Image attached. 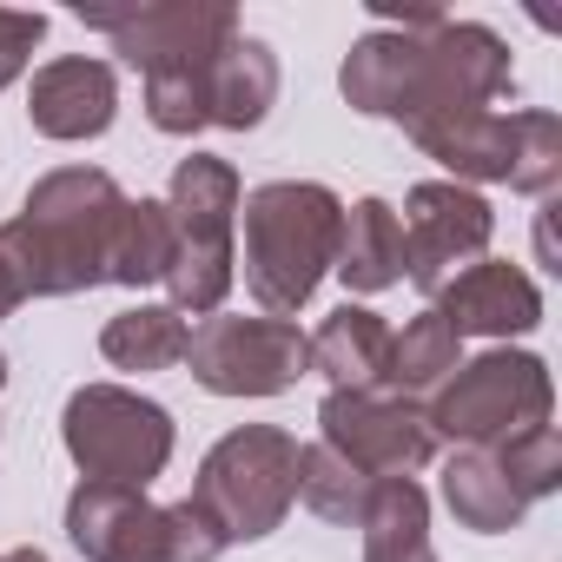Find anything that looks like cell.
<instances>
[{"label":"cell","mask_w":562,"mask_h":562,"mask_svg":"<svg viewBox=\"0 0 562 562\" xmlns=\"http://www.w3.org/2000/svg\"><path fill=\"white\" fill-rule=\"evenodd\" d=\"M345 100L364 120H397L404 133L483 113L509 93V41L483 21H437L424 34L371 27L338 67Z\"/></svg>","instance_id":"1"},{"label":"cell","mask_w":562,"mask_h":562,"mask_svg":"<svg viewBox=\"0 0 562 562\" xmlns=\"http://www.w3.org/2000/svg\"><path fill=\"white\" fill-rule=\"evenodd\" d=\"M126 212V192L100 166H54L27 186L21 212L0 225L14 278L27 299H80L106 285L113 225Z\"/></svg>","instance_id":"2"},{"label":"cell","mask_w":562,"mask_h":562,"mask_svg":"<svg viewBox=\"0 0 562 562\" xmlns=\"http://www.w3.org/2000/svg\"><path fill=\"white\" fill-rule=\"evenodd\" d=\"M345 199L318 179H271L238 199V271L265 318H299L338 265Z\"/></svg>","instance_id":"3"},{"label":"cell","mask_w":562,"mask_h":562,"mask_svg":"<svg viewBox=\"0 0 562 562\" xmlns=\"http://www.w3.org/2000/svg\"><path fill=\"white\" fill-rule=\"evenodd\" d=\"M238 166L218 153H192L172 166L166 186V218H172V265H166V305L179 318H212L225 312L238 285Z\"/></svg>","instance_id":"4"},{"label":"cell","mask_w":562,"mask_h":562,"mask_svg":"<svg viewBox=\"0 0 562 562\" xmlns=\"http://www.w3.org/2000/svg\"><path fill=\"white\" fill-rule=\"evenodd\" d=\"M186 503L225 536V549L271 536L278 522L292 516V503H299V437L278 430V424L225 430L199 457V476H192Z\"/></svg>","instance_id":"5"},{"label":"cell","mask_w":562,"mask_h":562,"mask_svg":"<svg viewBox=\"0 0 562 562\" xmlns=\"http://www.w3.org/2000/svg\"><path fill=\"white\" fill-rule=\"evenodd\" d=\"M555 411V378L536 351H483V358H463L424 404L430 430L463 443V450H496L536 424H549Z\"/></svg>","instance_id":"6"},{"label":"cell","mask_w":562,"mask_h":562,"mask_svg":"<svg viewBox=\"0 0 562 562\" xmlns=\"http://www.w3.org/2000/svg\"><path fill=\"white\" fill-rule=\"evenodd\" d=\"M60 443H67L80 483L146 490L153 476H166L179 424L166 404H153L126 384H80L60 411Z\"/></svg>","instance_id":"7"},{"label":"cell","mask_w":562,"mask_h":562,"mask_svg":"<svg viewBox=\"0 0 562 562\" xmlns=\"http://www.w3.org/2000/svg\"><path fill=\"white\" fill-rule=\"evenodd\" d=\"M67 536L87 562H218L225 536L192 503H153L146 490L80 483L67 496Z\"/></svg>","instance_id":"8"},{"label":"cell","mask_w":562,"mask_h":562,"mask_svg":"<svg viewBox=\"0 0 562 562\" xmlns=\"http://www.w3.org/2000/svg\"><path fill=\"white\" fill-rule=\"evenodd\" d=\"M186 364L212 397H278L312 371V345H305V331L292 318L212 312V318L192 325Z\"/></svg>","instance_id":"9"},{"label":"cell","mask_w":562,"mask_h":562,"mask_svg":"<svg viewBox=\"0 0 562 562\" xmlns=\"http://www.w3.org/2000/svg\"><path fill=\"white\" fill-rule=\"evenodd\" d=\"M87 27H100L120 54V67H133L139 80L146 74H166V67H199L212 60L225 41H238V8L225 0H126V8H74Z\"/></svg>","instance_id":"10"},{"label":"cell","mask_w":562,"mask_h":562,"mask_svg":"<svg viewBox=\"0 0 562 562\" xmlns=\"http://www.w3.org/2000/svg\"><path fill=\"white\" fill-rule=\"evenodd\" d=\"M404 278L417 292H443L450 278L476 258H490V238H496V212L483 192L457 186V179H424L404 192Z\"/></svg>","instance_id":"11"},{"label":"cell","mask_w":562,"mask_h":562,"mask_svg":"<svg viewBox=\"0 0 562 562\" xmlns=\"http://www.w3.org/2000/svg\"><path fill=\"white\" fill-rule=\"evenodd\" d=\"M318 443L358 463L364 476H417L437 457V430L424 404L397 391H325L318 404Z\"/></svg>","instance_id":"12"},{"label":"cell","mask_w":562,"mask_h":562,"mask_svg":"<svg viewBox=\"0 0 562 562\" xmlns=\"http://www.w3.org/2000/svg\"><path fill=\"white\" fill-rule=\"evenodd\" d=\"M430 312H443L457 338H496L503 345V338H522V331L542 325V292H536V278L522 265L476 258L437 292Z\"/></svg>","instance_id":"13"},{"label":"cell","mask_w":562,"mask_h":562,"mask_svg":"<svg viewBox=\"0 0 562 562\" xmlns=\"http://www.w3.org/2000/svg\"><path fill=\"white\" fill-rule=\"evenodd\" d=\"M27 120L41 139H60V146H80V139H100L113 120H120V74L93 54H60L34 74L27 87Z\"/></svg>","instance_id":"14"},{"label":"cell","mask_w":562,"mask_h":562,"mask_svg":"<svg viewBox=\"0 0 562 562\" xmlns=\"http://www.w3.org/2000/svg\"><path fill=\"white\" fill-rule=\"evenodd\" d=\"M271 106H278V54L258 34L225 41L205 67V126L251 133L271 120Z\"/></svg>","instance_id":"15"},{"label":"cell","mask_w":562,"mask_h":562,"mask_svg":"<svg viewBox=\"0 0 562 562\" xmlns=\"http://www.w3.org/2000/svg\"><path fill=\"white\" fill-rule=\"evenodd\" d=\"M424 159H437L457 186H509V159H516V113H463V120H443V126H424L411 133Z\"/></svg>","instance_id":"16"},{"label":"cell","mask_w":562,"mask_h":562,"mask_svg":"<svg viewBox=\"0 0 562 562\" xmlns=\"http://www.w3.org/2000/svg\"><path fill=\"white\" fill-rule=\"evenodd\" d=\"M305 345H312V371L331 391H384L391 378V325L371 305H338Z\"/></svg>","instance_id":"17"},{"label":"cell","mask_w":562,"mask_h":562,"mask_svg":"<svg viewBox=\"0 0 562 562\" xmlns=\"http://www.w3.org/2000/svg\"><path fill=\"white\" fill-rule=\"evenodd\" d=\"M345 292L358 299H378L404 278V225H397V205L391 199H358L345 205V225H338V265Z\"/></svg>","instance_id":"18"},{"label":"cell","mask_w":562,"mask_h":562,"mask_svg":"<svg viewBox=\"0 0 562 562\" xmlns=\"http://www.w3.org/2000/svg\"><path fill=\"white\" fill-rule=\"evenodd\" d=\"M358 529H364V562H437V549H430V496H424L417 476H378Z\"/></svg>","instance_id":"19"},{"label":"cell","mask_w":562,"mask_h":562,"mask_svg":"<svg viewBox=\"0 0 562 562\" xmlns=\"http://www.w3.org/2000/svg\"><path fill=\"white\" fill-rule=\"evenodd\" d=\"M443 503H450V516H457L463 529H476V536H509V529L529 516V503L509 490V476H503V463H496L490 450H457V457L443 463Z\"/></svg>","instance_id":"20"},{"label":"cell","mask_w":562,"mask_h":562,"mask_svg":"<svg viewBox=\"0 0 562 562\" xmlns=\"http://www.w3.org/2000/svg\"><path fill=\"white\" fill-rule=\"evenodd\" d=\"M186 345H192V325L172 305H133V312L106 318V331H100V358L113 371H172V364H186Z\"/></svg>","instance_id":"21"},{"label":"cell","mask_w":562,"mask_h":562,"mask_svg":"<svg viewBox=\"0 0 562 562\" xmlns=\"http://www.w3.org/2000/svg\"><path fill=\"white\" fill-rule=\"evenodd\" d=\"M166 265H172L166 199H126V212L113 225V251H106V285H126V292L166 285Z\"/></svg>","instance_id":"22"},{"label":"cell","mask_w":562,"mask_h":562,"mask_svg":"<svg viewBox=\"0 0 562 562\" xmlns=\"http://www.w3.org/2000/svg\"><path fill=\"white\" fill-rule=\"evenodd\" d=\"M457 364H463V338L450 331V318L443 312H417L404 331H391V378H384V391L424 404Z\"/></svg>","instance_id":"23"},{"label":"cell","mask_w":562,"mask_h":562,"mask_svg":"<svg viewBox=\"0 0 562 562\" xmlns=\"http://www.w3.org/2000/svg\"><path fill=\"white\" fill-rule=\"evenodd\" d=\"M371 483H378V476H364V470L345 463L338 450L299 443V503H305L312 516L358 529V516H364V503H371Z\"/></svg>","instance_id":"24"},{"label":"cell","mask_w":562,"mask_h":562,"mask_svg":"<svg viewBox=\"0 0 562 562\" xmlns=\"http://www.w3.org/2000/svg\"><path fill=\"white\" fill-rule=\"evenodd\" d=\"M562 186V120L542 106H516V159H509V192L549 199Z\"/></svg>","instance_id":"25"},{"label":"cell","mask_w":562,"mask_h":562,"mask_svg":"<svg viewBox=\"0 0 562 562\" xmlns=\"http://www.w3.org/2000/svg\"><path fill=\"white\" fill-rule=\"evenodd\" d=\"M490 457L503 463V476H509V490H516L522 503H542V496L562 490V430H555V424H536V430L496 443Z\"/></svg>","instance_id":"26"},{"label":"cell","mask_w":562,"mask_h":562,"mask_svg":"<svg viewBox=\"0 0 562 562\" xmlns=\"http://www.w3.org/2000/svg\"><path fill=\"white\" fill-rule=\"evenodd\" d=\"M47 41V14H27V8H0V93H8L21 74H27V60H34V47Z\"/></svg>","instance_id":"27"},{"label":"cell","mask_w":562,"mask_h":562,"mask_svg":"<svg viewBox=\"0 0 562 562\" xmlns=\"http://www.w3.org/2000/svg\"><path fill=\"white\" fill-rule=\"evenodd\" d=\"M27 305V292H21V278H14V265H8V251H0V318H14Z\"/></svg>","instance_id":"28"},{"label":"cell","mask_w":562,"mask_h":562,"mask_svg":"<svg viewBox=\"0 0 562 562\" xmlns=\"http://www.w3.org/2000/svg\"><path fill=\"white\" fill-rule=\"evenodd\" d=\"M0 562H47V549H34V542H21V549H0Z\"/></svg>","instance_id":"29"},{"label":"cell","mask_w":562,"mask_h":562,"mask_svg":"<svg viewBox=\"0 0 562 562\" xmlns=\"http://www.w3.org/2000/svg\"><path fill=\"white\" fill-rule=\"evenodd\" d=\"M0 391H8V351H0Z\"/></svg>","instance_id":"30"}]
</instances>
